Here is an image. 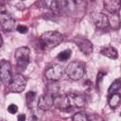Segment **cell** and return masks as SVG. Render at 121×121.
Instances as JSON below:
<instances>
[{"label":"cell","mask_w":121,"mask_h":121,"mask_svg":"<svg viewBox=\"0 0 121 121\" xmlns=\"http://www.w3.org/2000/svg\"><path fill=\"white\" fill-rule=\"evenodd\" d=\"M120 100H121V95L119 93H114V94H112L109 95V105L112 109H114L116 108L119 103H120Z\"/></svg>","instance_id":"15"},{"label":"cell","mask_w":121,"mask_h":121,"mask_svg":"<svg viewBox=\"0 0 121 121\" xmlns=\"http://www.w3.org/2000/svg\"><path fill=\"white\" fill-rule=\"evenodd\" d=\"M35 97H36V93L33 92V91H30L28 92L26 95V104L30 107V105L33 103V101L35 100Z\"/></svg>","instance_id":"21"},{"label":"cell","mask_w":121,"mask_h":121,"mask_svg":"<svg viewBox=\"0 0 121 121\" xmlns=\"http://www.w3.org/2000/svg\"><path fill=\"white\" fill-rule=\"evenodd\" d=\"M72 119L75 121H87L89 119V117L87 116V114L85 112H77L76 114H74L72 116Z\"/></svg>","instance_id":"20"},{"label":"cell","mask_w":121,"mask_h":121,"mask_svg":"<svg viewBox=\"0 0 121 121\" xmlns=\"http://www.w3.org/2000/svg\"><path fill=\"white\" fill-rule=\"evenodd\" d=\"M120 89H121V79H120V78H116V79L111 84V86L109 87V89H108V94H109V95H112V94L118 93Z\"/></svg>","instance_id":"17"},{"label":"cell","mask_w":121,"mask_h":121,"mask_svg":"<svg viewBox=\"0 0 121 121\" xmlns=\"http://www.w3.org/2000/svg\"><path fill=\"white\" fill-rule=\"evenodd\" d=\"M16 30L19 32V33H22V34H26V32H27V27L26 26H23V25H19V26H17V27H16Z\"/></svg>","instance_id":"23"},{"label":"cell","mask_w":121,"mask_h":121,"mask_svg":"<svg viewBox=\"0 0 121 121\" xmlns=\"http://www.w3.org/2000/svg\"><path fill=\"white\" fill-rule=\"evenodd\" d=\"M69 108H82L85 105V97L82 95L69 93L66 94Z\"/></svg>","instance_id":"9"},{"label":"cell","mask_w":121,"mask_h":121,"mask_svg":"<svg viewBox=\"0 0 121 121\" xmlns=\"http://www.w3.org/2000/svg\"><path fill=\"white\" fill-rule=\"evenodd\" d=\"M39 5L46 9H49L52 13L58 15L60 11V8L58 0H40Z\"/></svg>","instance_id":"12"},{"label":"cell","mask_w":121,"mask_h":121,"mask_svg":"<svg viewBox=\"0 0 121 121\" xmlns=\"http://www.w3.org/2000/svg\"><path fill=\"white\" fill-rule=\"evenodd\" d=\"M0 23L1 28L5 32H10L15 28V19L4 11H1L0 13Z\"/></svg>","instance_id":"7"},{"label":"cell","mask_w":121,"mask_h":121,"mask_svg":"<svg viewBox=\"0 0 121 121\" xmlns=\"http://www.w3.org/2000/svg\"><path fill=\"white\" fill-rule=\"evenodd\" d=\"M105 9L111 14L118 13L121 8V0H103Z\"/></svg>","instance_id":"13"},{"label":"cell","mask_w":121,"mask_h":121,"mask_svg":"<svg viewBox=\"0 0 121 121\" xmlns=\"http://www.w3.org/2000/svg\"><path fill=\"white\" fill-rule=\"evenodd\" d=\"M109 23L113 29H118L120 27V19L118 14L117 13L112 14L111 18H109Z\"/></svg>","instance_id":"18"},{"label":"cell","mask_w":121,"mask_h":121,"mask_svg":"<svg viewBox=\"0 0 121 121\" xmlns=\"http://www.w3.org/2000/svg\"><path fill=\"white\" fill-rule=\"evenodd\" d=\"M63 41V36L58 31H46L39 38L40 46L43 50H50Z\"/></svg>","instance_id":"1"},{"label":"cell","mask_w":121,"mask_h":121,"mask_svg":"<svg viewBox=\"0 0 121 121\" xmlns=\"http://www.w3.org/2000/svg\"><path fill=\"white\" fill-rule=\"evenodd\" d=\"M100 53H101L103 56H105V57H107V58H109V59H111V60H115V59L118 58V52H117V50H116L114 47H112V46H106V47H103V48L101 49Z\"/></svg>","instance_id":"14"},{"label":"cell","mask_w":121,"mask_h":121,"mask_svg":"<svg viewBox=\"0 0 121 121\" xmlns=\"http://www.w3.org/2000/svg\"><path fill=\"white\" fill-rule=\"evenodd\" d=\"M74 43L78 45V47L83 54L90 55L93 52V43L85 37L77 36L74 38Z\"/></svg>","instance_id":"8"},{"label":"cell","mask_w":121,"mask_h":121,"mask_svg":"<svg viewBox=\"0 0 121 121\" xmlns=\"http://www.w3.org/2000/svg\"><path fill=\"white\" fill-rule=\"evenodd\" d=\"M92 19L95 26L98 29H105L110 25L109 18L102 12H94L92 14Z\"/></svg>","instance_id":"11"},{"label":"cell","mask_w":121,"mask_h":121,"mask_svg":"<svg viewBox=\"0 0 121 121\" xmlns=\"http://www.w3.org/2000/svg\"><path fill=\"white\" fill-rule=\"evenodd\" d=\"M65 73L68 76V78H71L72 80H79L80 78H83L85 74L84 64L78 60L72 61L66 66Z\"/></svg>","instance_id":"3"},{"label":"cell","mask_w":121,"mask_h":121,"mask_svg":"<svg viewBox=\"0 0 121 121\" xmlns=\"http://www.w3.org/2000/svg\"><path fill=\"white\" fill-rule=\"evenodd\" d=\"M63 72V67L61 65L54 64L45 71L44 76L50 81H58L62 78Z\"/></svg>","instance_id":"6"},{"label":"cell","mask_w":121,"mask_h":121,"mask_svg":"<svg viewBox=\"0 0 121 121\" xmlns=\"http://www.w3.org/2000/svg\"><path fill=\"white\" fill-rule=\"evenodd\" d=\"M17 119L19 121H24V120H26V115L25 114H19L18 117H17Z\"/></svg>","instance_id":"25"},{"label":"cell","mask_w":121,"mask_h":121,"mask_svg":"<svg viewBox=\"0 0 121 121\" xmlns=\"http://www.w3.org/2000/svg\"><path fill=\"white\" fill-rule=\"evenodd\" d=\"M71 53H72L71 49H65V50H63V51H61V52H60L58 54L57 59L59 60H60V61H66V60H68L70 59Z\"/></svg>","instance_id":"19"},{"label":"cell","mask_w":121,"mask_h":121,"mask_svg":"<svg viewBox=\"0 0 121 121\" xmlns=\"http://www.w3.org/2000/svg\"><path fill=\"white\" fill-rule=\"evenodd\" d=\"M104 76H105V73H102V72H99V73L97 74V78H96V83H97V87L99 86V84H100V82H101L102 78H104Z\"/></svg>","instance_id":"24"},{"label":"cell","mask_w":121,"mask_h":121,"mask_svg":"<svg viewBox=\"0 0 121 121\" xmlns=\"http://www.w3.org/2000/svg\"><path fill=\"white\" fill-rule=\"evenodd\" d=\"M29 57H30V50L28 47L22 46L15 50L14 58L16 60L17 68L20 72H24L29 63Z\"/></svg>","instance_id":"2"},{"label":"cell","mask_w":121,"mask_h":121,"mask_svg":"<svg viewBox=\"0 0 121 121\" xmlns=\"http://www.w3.org/2000/svg\"><path fill=\"white\" fill-rule=\"evenodd\" d=\"M120 115H121V114H120Z\"/></svg>","instance_id":"26"},{"label":"cell","mask_w":121,"mask_h":121,"mask_svg":"<svg viewBox=\"0 0 121 121\" xmlns=\"http://www.w3.org/2000/svg\"><path fill=\"white\" fill-rule=\"evenodd\" d=\"M54 97L55 95H53L50 93L41 95L38 100V108L42 111H48L54 105Z\"/></svg>","instance_id":"10"},{"label":"cell","mask_w":121,"mask_h":121,"mask_svg":"<svg viewBox=\"0 0 121 121\" xmlns=\"http://www.w3.org/2000/svg\"><path fill=\"white\" fill-rule=\"evenodd\" d=\"M7 1H8V0H7Z\"/></svg>","instance_id":"27"},{"label":"cell","mask_w":121,"mask_h":121,"mask_svg":"<svg viewBox=\"0 0 121 121\" xmlns=\"http://www.w3.org/2000/svg\"><path fill=\"white\" fill-rule=\"evenodd\" d=\"M18 111V107L16 104H10L9 107H8V112L11 114H15Z\"/></svg>","instance_id":"22"},{"label":"cell","mask_w":121,"mask_h":121,"mask_svg":"<svg viewBox=\"0 0 121 121\" xmlns=\"http://www.w3.org/2000/svg\"><path fill=\"white\" fill-rule=\"evenodd\" d=\"M0 78L1 81L4 85H9L12 76H11V65L9 61L6 60H2L0 63Z\"/></svg>","instance_id":"5"},{"label":"cell","mask_w":121,"mask_h":121,"mask_svg":"<svg viewBox=\"0 0 121 121\" xmlns=\"http://www.w3.org/2000/svg\"><path fill=\"white\" fill-rule=\"evenodd\" d=\"M8 86H9V89L10 92L21 93L25 90V88L26 86V78L23 75L17 74L12 77V78Z\"/></svg>","instance_id":"4"},{"label":"cell","mask_w":121,"mask_h":121,"mask_svg":"<svg viewBox=\"0 0 121 121\" xmlns=\"http://www.w3.org/2000/svg\"><path fill=\"white\" fill-rule=\"evenodd\" d=\"M64 8L67 13L74 14L77 9V1L76 0H64Z\"/></svg>","instance_id":"16"}]
</instances>
